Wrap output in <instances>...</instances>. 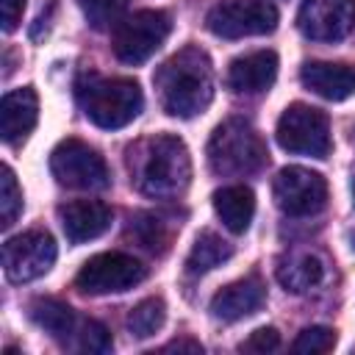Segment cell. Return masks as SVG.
Returning <instances> with one entry per match:
<instances>
[{"label":"cell","mask_w":355,"mask_h":355,"mask_svg":"<svg viewBox=\"0 0 355 355\" xmlns=\"http://www.w3.org/2000/svg\"><path fill=\"white\" fill-rule=\"evenodd\" d=\"M130 183L155 200H172L191 180V158L186 144L172 133L144 136L125 153Z\"/></svg>","instance_id":"obj_1"},{"label":"cell","mask_w":355,"mask_h":355,"mask_svg":"<svg viewBox=\"0 0 355 355\" xmlns=\"http://www.w3.org/2000/svg\"><path fill=\"white\" fill-rule=\"evenodd\" d=\"M153 80L161 108L178 119L202 114L214 100V67L208 53L197 44H186L175 55H169L158 67Z\"/></svg>","instance_id":"obj_2"},{"label":"cell","mask_w":355,"mask_h":355,"mask_svg":"<svg viewBox=\"0 0 355 355\" xmlns=\"http://www.w3.org/2000/svg\"><path fill=\"white\" fill-rule=\"evenodd\" d=\"M269 161L261 133L247 119H225L208 141V166L222 178H241L258 172Z\"/></svg>","instance_id":"obj_3"},{"label":"cell","mask_w":355,"mask_h":355,"mask_svg":"<svg viewBox=\"0 0 355 355\" xmlns=\"http://www.w3.org/2000/svg\"><path fill=\"white\" fill-rule=\"evenodd\" d=\"M78 100L83 114L103 130H116L133 122L144 105L141 89L130 78H97L89 75L78 86Z\"/></svg>","instance_id":"obj_4"},{"label":"cell","mask_w":355,"mask_h":355,"mask_svg":"<svg viewBox=\"0 0 355 355\" xmlns=\"http://www.w3.org/2000/svg\"><path fill=\"white\" fill-rule=\"evenodd\" d=\"M275 136L286 153L311 155V158L330 155V119L324 111H319L313 105L291 103L280 114Z\"/></svg>","instance_id":"obj_5"},{"label":"cell","mask_w":355,"mask_h":355,"mask_svg":"<svg viewBox=\"0 0 355 355\" xmlns=\"http://www.w3.org/2000/svg\"><path fill=\"white\" fill-rule=\"evenodd\" d=\"M50 172L67 189L100 191L111 183L103 155L80 139H64L50 153Z\"/></svg>","instance_id":"obj_6"},{"label":"cell","mask_w":355,"mask_h":355,"mask_svg":"<svg viewBox=\"0 0 355 355\" xmlns=\"http://www.w3.org/2000/svg\"><path fill=\"white\" fill-rule=\"evenodd\" d=\"M172 19L164 11H136L125 17L111 36V50L122 64H144L169 36Z\"/></svg>","instance_id":"obj_7"},{"label":"cell","mask_w":355,"mask_h":355,"mask_svg":"<svg viewBox=\"0 0 355 355\" xmlns=\"http://www.w3.org/2000/svg\"><path fill=\"white\" fill-rule=\"evenodd\" d=\"M205 28L219 39L263 36L277 28V8L269 0H222L208 11Z\"/></svg>","instance_id":"obj_8"},{"label":"cell","mask_w":355,"mask_h":355,"mask_svg":"<svg viewBox=\"0 0 355 355\" xmlns=\"http://www.w3.org/2000/svg\"><path fill=\"white\" fill-rule=\"evenodd\" d=\"M147 277V269L125 252H100L89 258L75 275V288L83 294H119L139 286Z\"/></svg>","instance_id":"obj_9"},{"label":"cell","mask_w":355,"mask_h":355,"mask_svg":"<svg viewBox=\"0 0 355 355\" xmlns=\"http://www.w3.org/2000/svg\"><path fill=\"white\" fill-rule=\"evenodd\" d=\"M275 205L286 216H313L327 205V180L305 166H286L272 183Z\"/></svg>","instance_id":"obj_10"},{"label":"cell","mask_w":355,"mask_h":355,"mask_svg":"<svg viewBox=\"0 0 355 355\" xmlns=\"http://www.w3.org/2000/svg\"><path fill=\"white\" fill-rule=\"evenodd\" d=\"M55 241L47 230H28L3 244V272L11 283L42 277L55 263Z\"/></svg>","instance_id":"obj_11"},{"label":"cell","mask_w":355,"mask_h":355,"mask_svg":"<svg viewBox=\"0 0 355 355\" xmlns=\"http://www.w3.org/2000/svg\"><path fill=\"white\" fill-rule=\"evenodd\" d=\"M297 28L313 42H341L355 28V0H305Z\"/></svg>","instance_id":"obj_12"},{"label":"cell","mask_w":355,"mask_h":355,"mask_svg":"<svg viewBox=\"0 0 355 355\" xmlns=\"http://www.w3.org/2000/svg\"><path fill=\"white\" fill-rule=\"evenodd\" d=\"M277 78V55L272 50H255L230 61L225 83L236 94H261Z\"/></svg>","instance_id":"obj_13"},{"label":"cell","mask_w":355,"mask_h":355,"mask_svg":"<svg viewBox=\"0 0 355 355\" xmlns=\"http://www.w3.org/2000/svg\"><path fill=\"white\" fill-rule=\"evenodd\" d=\"M58 216H61V227L67 239L72 244H83V241L103 236L111 227L114 211L100 200H72L58 208Z\"/></svg>","instance_id":"obj_14"},{"label":"cell","mask_w":355,"mask_h":355,"mask_svg":"<svg viewBox=\"0 0 355 355\" xmlns=\"http://www.w3.org/2000/svg\"><path fill=\"white\" fill-rule=\"evenodd\" d=\"M39 119V97L33 86L14 89L0 103V133L6 144H22Z\"/></svg>","instance_id":"obj_15"},{"label":"cell","mask_w":355,"mask_h":355,"mask_svg":"<svg viewBox=\"0 0 355 355\" xmlns=\"http://www.w3.org/2000/svg\"><path fill=\"white\" fill-rule=\"evenodd\" d=\"M266 300V286L258 275L241 277L225 288H219L211 300V313L222 322H239L250 313H255Z\"/></svg>","instance_id":"obj_16"},{"label":"cell","mask_w":355,"mask_h":355,"mask_svg":"<svg viewBox=\"0 0 355 355\" xmlns=\"http://www.w3.org/2000/svg\"><path fill=\"white\" fill-rule=\"evenodd\" d=\"M300 80L305 89L330 103H341L355 94V67L341 61H308L300 69Z\"/></svg>","instance_id":"obj_17"},{"label":"cell","mask_w":355,"mask_h":355,"mask_svg":"<svg viewBox=\"0 0 355 355\" xmlns=\"http://www.w3.org/2000/svg\"><path fill=\"white\" fill-rule=\"evenodd\" d=\"M178 230H180V222H175V216L158 214V211H141V214L130 216L128 239H133L141 250H147L153 255H161V252L169 250Z\"/></svg>","instance_id":"obj_18"},{"label":"cell","mask_w":355,"mask_h":355,"mask_svg":"<svg viewBox=\"0 0 355 355\" xmlns=\"http://www.w3.org/2000/svg\"><path fill=\"white\" fill-rule=\"evenodd\" d=\"M214 211L230 233H244L255 214V194L250 186H222L214 191Z\"/></svg>","instance_id":"obj_19"},{"label":"cell","mask_w":355,"mask_h":355,"mask_svg":"<svg viewBox=\"0 0 355 355\" xmlns=\"http://www.w3.org/2000/svg\"><path fill=\"white\" fill-rule=\"evenodd\" d=\"M275 275L286 291L302 294L324 280V263L313 252H291V255L280 258Z\"/></svg>","instance_id":"obj_20"},{"label":"cell","mask_w":355,"mask_h":355,"mask_svg":"<svg viewBox=\"0 0 355 355\" xmlns=\"http://www.w3.org/2000/svg\"><path fill=\"white\" fill-rule=\"evenodd\" d=\"M230 255H233V244H227L214 230H202L186 255V272L189 275H205V272L216 269L219 263H225Z\"/></svg>","instance_id":"obj_21"},{"label":"cell","mask_w":355,"mask_h":355,"mask_svg":"<svg viewBox=\"0 0 355 355\" xmlns=\"http://www.w3.org/2000/svg\"><path fill=\"white\" fill-rule=\"evenodd\" d=\"M31 319L44 330L50 333L53 338L58 341H67L69 333H75V311L55 300V297H39L31 302Z\"/></svg>","instance_id":"obj_22"},{"label":"cell","mask_w":355,"mask_h":355,"mask_svg":"<svg viewBox=\"0 0 355 355\" xmlns=\"http://www.w3.org/2000/svg\"><path fill=\"white\" fill-rule=\"evenodd\" d=\"M166 322V305L161 297H147L141 300L130 313H128V330L136 338H150L155 336Z\"/></svg>","instance_id":"obj_23"},{"label":"cell","mask_w":355,"mask_h":355,"mask_svg":"<svg viewBox=\"0 0 355 355\" xmlns=\"http://www.w3.org/2000/svg\"><path fill=\"white\" fill-rule=\"evenodd\" d=\"M80 6L89 25L94 31H105V28H116L125 19L128 0H80Z\"/></svg>","instance_id":"obj_24"},{"label":"cell","mask_w":355,"mask_h":355,"mask_svg":"<svg viewBox=\"0 0 355 355\" xmlns=\"http://www.w3.org/2000/svg\"><path fill=\"white\" fill-rule=\"evenodd\" d=\"M22 211V191L17 186V178L11 166L0 169V227H11Z\"/></svg>","instance_id":"obj_25"},{"label":"cell","mask_w":355,"mask_h":355,"mask_svg":"<svg viewBox=\"0 0 355 355\" xmlns=\"http://www.w3.org/2000/svg\"><path fill=\"white\" fill-rule=\"evenodd\" d=\"M333 347H336V330L322 327V324L305 327V330L294 338V344H291V349H294V352H302V355H324V352H330Z\"/></svg>","instance_id":"obj_26"},{"label":"cell","mask_w":355,"mask_h":355,"mask_svg":"<svg viewBox=\"0 0 355 355\" xmlns=\"http://www.w3.org/2000/svg\"><path fill=\"white\" fill-rule=\"evenodd\" d=\"M78 347L83 352H92V355H105V352H111L114 341H111V333H108L105 324H100L94 319H86L80 324V333H78Z\"/></svg>","instance_id":"obj_27"},{"label":"cell","mask_w":355,"mask_h":355,"mask_svg":"<svg viewBox=\"0 0 355 355\" xmlns=\"http://www.w3.org/2000/svg\"><path fill=\"white\" fill-rule=\"evenodd\" d=\"M280 347V333L275 327H258L250 333V338L239 347L241 352H272Z\"/></svg>","instance_id":"obj_28"},{"label":"cell","mask_w":355,"mask_h":355,"mask_svg":"<svg viewBox=\"0 0 355 355\" xmlns=\"http://www.w3.org/2000/svg\"><path fill=\"white\" fill-rule=\"evenodd\" d=\"M22 11H25V0H0V14H3V31L6 33H11L19 25Z\"/></svg>","instance_id":"obj_29"},{"label":"cell","mask_w":355,"mask_h":355,"mask_svg":"<svg viewBox=\"0 0 355 355\" xmlns=\"http://www.w3.org/2000/svg\"><path fill=\"white\" fill-rule=\"evenodd\" d=\"M180 349H189V352H202L200 341H191V338H175L169 344L161 347V352H180Z\"/></svg>","instance_id":"obj_30"},{"label":"cell","mask_w":355,"mask_h":355,"mask_svg":"<svg viewBox=\"0 0 355 355\" xmlns=\"http://www.w3.org/2000/svg\"><path fill=\"white\" fill-rule=\"evenodd\" d=\"M352 250H355V233H352Z\"/></svg>","instance_id":"obj_31"},{"label":"cell","mask_w":355,"mask_h":355,"mask_svg":"<svg viewBox=\"0 0 355 355\" xmlns=\"http://www.w3.org/2000/svg\"><path fill=\"white\" fill-rule=\"evenodd\" d=\"M352 197H355V186H352Z\"/></svg>","instance_id":"obj_32"}]
</instances>
